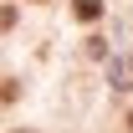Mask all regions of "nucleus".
<instances>
[{"label":"nucleus","instance_id":"f03ea898","mask_svg":"<svg viewBox=\"0 0 133 133\" xmlns=\"http://www.w3.org/2000/svg\"><path fill=\"white\" fill-rule=\"evenodd\" d=\"M128 128H133V113H128Z\"/></svg>","mask_w":133,"mask_h":133},{"label":"nucleus","instance_id":"f257e3e1","mask_svg":"<svg viewBox=\"0 0 133 133\" xmlns=\"http://www.w3.org/2000/svg\"><path fill=\"white\" fill-rule=\"evenodd\" d=\"M72 10H77V21H97L102 16V0H77Z\"/></svg>","mask_w":133,"mask_h":133}]
</instances>
